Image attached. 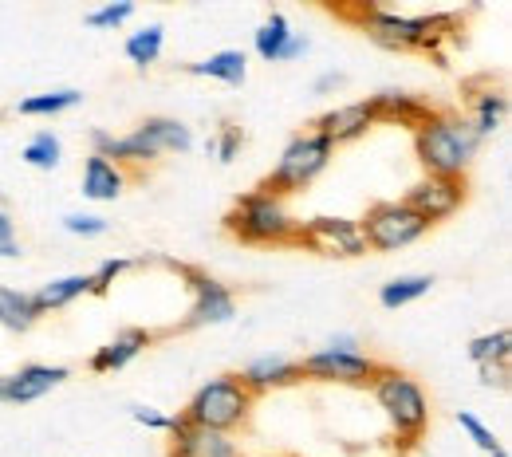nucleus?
Returning a JSON list of instances; mask_svg holds the SVG:
<instances>
[{
    "label": "nucleus",
    "instance_id": "40",
    "mask_svg": "<svg viewBox=\"0 0 512 457\" xmlns=\"http://www.w3.org/2000/svg\"><path fill=\"white\" fill-rule=\"evenodd\" d=\"M327 347H335V351H359V339L355 335H335Z\"/></svg>",
    "mask_w": 512,
    "mask_h": 457
},
{
    "label": "nucleus",
    "instance_id": "41",
    "mask_svg": "<svg viewBox=\"0 0 512 457\" xmlns=\"http://www.w3.org/2000/svg\"><path fill=\"white\" fill-rule=\"evenodd\" d=\"M260 457H284V454H260Z\"/></svg>",
    "mask_w": 512,
    "mask_h": 457
},
{
    "label": "nucleus",
    "instance_id": "23",
    "mask_svg": "<svg viewBox=\"0 0 512 457\" xmlns=\"http://www.w3.org/2000/svg\"><path fill=\"white\" fill-rule=\"evenodd\" d=\"M430 288H434L430 272H406V276H394V280H386L383 288H379V304H383L386 312H398V308L422 300Z\"/></svg>",
    "mask_w": 512,
    "mask_h": 457
},
{
    "label": "nucleus",
    "instance_id": "20",
    "mask_svg": "<svg viewBox=\"0 0 512 457\" xmlns=\"http://www.w3.org/2000/svg\"><path fill=\"white\" fill-rule=\"evenodd\" d=\"M79 296H91V276L87 272H71V276H56V280L40 284L32 292V304H36V312L44 320V316H56V312L71 308Z\"/></svg>",
    "mask_w": 512,
    "mask_h": 457
},
{
    "label": "nucleus",
    "instance_id": "27",
    "mask_svg": "<svg viewBox=\"0 0 512 457\" xmlns=\"http://www.w3.org/2000/svg\"><path fill=\"white\" fill-rule=\"evenodd\" d=\"M162 48H166V28H162V24H146V28L130 32L127 44H123L127 60L138 67V71L158 64V60H162Z\"/></svg>",
    "mask_w": 512,
    "mask_h": 457
},
{
    "label": "nucleus",
    "instance_id": "31",
    "mask_svg": "<svg viewBox=\"0 0 512 457\" xmlns=\"http://www.w3.org/2000/svg\"><path fill=\"white\" fill-rule=\"evenodd\" d=\"M457 426H461V430L469 434V442H473V446H477L481 454H489V457H509L505 442H501V438H497V434H493V430H489V426H485V422H481V418H477L473 410H457Z\"/></svg>",
    "mask_w": 512,
    "mask_h": 457
},
{
    "label": "nucleus",
    "instance_id": "11",
    "mask_svg": "<svg viewBox=\"0 0 512 457\" xmlns=\"http://www.w3.org/2000/svg\"><path fill=\"white\" fill-rule=\"evenodd\" d=\"M465 197H469V182H465V178H434V174H426L422 182H414V186L406 190L402 201L434 229V225L449 221V217L465 205Z\"/></svg>",
    "mask_w": 512,
    "mask_h": 457
},
{
    "label": "nucleus",
    "instance_id": "30",
    "mask_svg": "<svg viewBox=\"0 0 512 457\" xmlns=\"http://www.w3.org/2000/svg\"><path fill=\"white\" fill-rule=\"evenodd\" d=\"M146 261H150V257H107L95 272H87V276H91V296H107L127 272L146 268Z\"/></svg>",
    "mask_w": 512,
    "mask_h": 457
},
{
    "label": "nucleus",
    "instance_id": "33",
    "mask_svg": "<svg viewBox=\"0 0 512 457\" xmlns=\"http://www.w3.org/2000/svg\"><path fill=\"white\" fill-rule=\"evenodd\" d=\"M130 16H134V0H111V4H99V8H91L83 20H87V28H99V32H115V28H123Z\"/></svg>",
    "mask_w": 512,
    "mask_h": 457
},
{
    "label": "nucleus",
    "instance_id": "19",
    "mask_svg": "<svg viewBox=\"0 0 512 457\" xmlns=\"http://www.w3.org/2000/svg\"><path fill=\"white\" fill-rule=\"evenodd\" d=\"M505 115H509V95H505V87H493V83H489V87H481V91L469 95V115H465V123L473 127V134H477L481 142L501 131Z\"/></svg>",
    "mask_w": 512,
    "mask_h": 457
},
{
    "label": "nucleus",
    "instance_id": "25",
    "mask_svg": "<svg viewBox=\"0 0 512 457\" xmlns=\"http://www.w3.org/2000/svg\"><path fill=\"white\" fill-rule=\"evenodd\" d=\"M40 324V312L32 304V292H20V288H0V327L4 331H32Z\"/></svg>",
    "mask_w": 512,
    "mask_h": 457
},
{
    "label": "nucleus",
    "instance_id": "32",
    "mask_svg": "<svg viewBox=\"0 0 512 457\" xmlns=\"http://www.w3.org/2000/svg\"><path fill=\"white\" fill-rule=\"evenodd\" d=\"M205 150H209L221 166H229V162H237V158H241V150H245V131H241L237 123H221L217 134L205 142Z\"/></svg>",
    "mask_w": 512,
    "mask_h": 457
},
{
    "label": "nucleus",
    "instance_id": "22",
    "mask_svg": "<svg viewBox=\"0 0 512 457\" xmlns=\"http://www.w3.org/2000/svg\"><path fill=\"white\" fill-rule=\"evenodd\" d=\"M83 103V91L79 87H56V91H40V95H28L16 103V115L24 119H56L64 111H75Z\"/></svg>",
    "mask_w": 512,
    "mask_h": 457
},
{
    "label": "nucleus",
    "instance_id": "38",
    "mask_svg": "<svg viewBox=\"0 0 512 457\" xmlns=\"http://www.w3.org/2000/svg\"><path fill=\"white\" fill-rule=\"evenodd\" d=\"M339 87H347V75H343V71H323L320 79L312 83V95H331V91H339Z\"/></svg>",
    "mask_w": 512,
    "mask_h": 457
},
{
    "label": "nucleus",
    "instance_id": "21",
    "mask_svg": "<svg viewBox=\"0 0 512 457\" xmlns=\"http://www.w3.org/2000/svg\"><path fill=\"white\" fill-rule=\"evenodd\" d=\"M193 79H217V83H229V87H241L249 79V56L241 48H221L205 60H193L182 67Z\"/></svg>",
    "mask_w": 512,
    "mask_h": 457
},
{
    "label": "nucleus",
    "instance_id": "28",
    "mask_svg": "<svg viewBox=\"0 0 512 457\" xmlns=\"http://www.w3.org/2000/svg\"><path fill=\"white\" fill-rule=\"evenodd\" d=\"M142 127L150 131L154 146H158L162 154H186V150H193V131L182 123V119H170V115H150V119H142Z\"/></svg>",
    "mask_w": 512,
    "mask_h": 457
},
{
    "label": "nucleus",
    "instance_id": "39",
    "mask_svg": "<svg viewBox=\"0 0 512 457\" xmlns=\"http://www.w3.org/2000/svg\"><path fill=\"white\" fill-rule=\"evenodd\" d=\"M477 371H481L485 387H501V391L509 387V367H477Z\"/></svg>",
    "mask_w": 512,
    "mask_h": 457
},
{
    "label": "nucleus",
    "instance_id": "35",
    "mask_svg": "<svg viewBox=\"0 0 512 457\" xmlns=\"http://www.w3.org/2000/svg\"><path fill=\"white\" fill-rule=\"evenodd\" d=\"M24 257V245L16 237V221L8 209H0V261H20Z\"/></svg>",
    "mask_w": 512,
    "mask_h": 457
},
{
    "label": "nucleus",
    "instance_id": "26",
    "mask_svg": "<svg viewBox=\"0 0 512 457\" xmlns=\"http://www.w3.org/2000/svg\"><path fill=\"white\" fill-rule=\"evenodd\" d=\"M288 36H292L288 16H284V12H268V16L260 20V28L253 32V52L264 64H280V52H284Z\"/></svg>",
    "mask_w": 512,
    "mask_h": 457
},
{
    "label": "nucleus",
    "instance_id": "3",
    "mask_svg": "<svg viewBox=\"0 0 512 457\" xmlns=\"http://www.w3.org/2000/svg\"><path fill=\"white\" fill-rule=\"evenodd\" d=\"M154 264H162L166 272H174L182 280V288L190 292V304H186V316L178 324L154 331L158 339H170V335H186V331H201V327H221L237 320V292L229 284H221L217 276H209L205 268L186 261H170V257H154Z\"/></svg>",
    "mask_w": 512,
    "mask_h": 457
},
{
    "label": "nucleus",
    "instance_id": "15",
    "mask_svg": "<svg viewBox=\"0 0 512 457\" xmlns=\"http://www.w3.org/2000/svg\"><path fill=\"white\" fill-rule=\"evenodd\" d=\"M170 457H245L233 434H217L205 426H193L186 418H174L170 426Z\"/></svg>",
    "mask_w": 512,
    "mask_h": 457
},
{
    "label": "nucleus",
    "instance_id": "16",
    "mask_svg": "<svg viewBox=\"0 0 512 457\" xmlns=\"http://www.w3.org/2000/svg\"><path fill=\"white\" fill-rule=\"evenodd\" d=\"M371 111H375V123H394V127H406V131H418L426 119H430V103L414 91H402V87H383L375 91L371 99Z\"/></svg>",
    "mask_w": 512,
    "mask_h": 457
},
{
    "label": "nucleus",
    "instance_id": "1",
    "mask_svg": "<svg viewBox=\"0 0 512 457\" xmlns=\"http://www.w3.org/2000/svg\"><path fill=\"white\" fill-rule=\"evenodd\" d=\"M343 20H351L375 48L383 52H422L434 56L438 67H446L442 44H453L461 32V12H422L406 16L383 4H355V8H331Z\"/></svg>",
    "mask_w": 512,
    "mask_h": 457
},
{
    "label": "nucleus",
    "instance_id": "10",
    "mask_svg": "<svg viewBox=\"0 0 512 457\" xmlns=\"http://www.w3.org/2000/svg\"><path fill=\"white\" fill-rule=\"evenodd\" d=\"M296 249H312L320 257L331 261H355V257H367V241H363V229L355 217H308L300 221V233H296Z\"/></svg>",
    "mask_w": 512,
    "mask_h": 457
},
{
    "label": "nucleus",
    "instance_id": "9",
    "mask_svg": "<svg viewBox=\"0 0 512 457\" xmlns=\"http://www.w3.org/2000/svg\"><path fill=\"white\" fill-rule=\"evenodd\" d=\"M300 363V379H312V383H331V387H359V391H371L375 375L383 371V363L367 351H335V347H320Z\"/></svg>",
    "mask_w": 512,
    "mask_h": 457
},
{
    "label": "nucleus",
    "instance_id": "12",
    "mask_svg": "<svg viewBox=\"0 0 512 457\" xmlns=\"http://www.w3.org/2000/svg\"><path fill=\"white\" fill-rule=\"evenodd\" d=\"M67 379H71V367H64V363H24L20 371L0 375V402H12V406L36 402L56 387H64Z\"/></svg>",
    "mask_w": 512,
    "mask_h": 457
},
{
    "label": "nucleus",
    "instance_id": "4",
    "mask_svg": "<svg viewBox=\"0 0 512 457\" xmlns=\"http://www.w3.org/2000/svg\"><path fill=\"white\" fill-rule=\"evenodd\" d=\"M225 229L229 237H237L241 245H296L300 221L292 217L288 201L268 190H249L233 201V209L225 213Z\"/></svg>",
    "mask_w": 512,
    "mask_h": 457
},
{
    "label": "nucleus",
    "instance_id": "36",
    "mask_svg": "<svg viewBox=\"0 0 512 457\" xmlns=\"http://www.w3.org/2000/svg\"><path fill=\"white\" fill-rule=\"evenodd\" d=\"M130 418H134L138 426H146V430L170 434V426H174L178 414H166V410H154V406H130Z\"/></svg>",
    "mask_w": 512,
    "mask_h": 457
},
{
    "label": "nucleus",
    "instance_id": "29",
    "mask_svg": "<svg viewBox=\"0 0 512 457\" xmlns=\"http://www.w3.org/2000/svg\"><path fill=\"white\" fill-rule=\"evenodd\" d=\"M20 158H24V166H32V170H56V166L64 162V142H60V134L36 131L24 142Z\"/></svg>",
    "mask_w": 512,
    "mask_h": 457
},
{
    "label": "nucleus",
    "instance_id": "17",
    "mask_svg": "<svg viewBox=\"0 0 512 457\" xmlns=\"http://www.w3.org/2000/svg\"><path fill=\"white\" fill-rule=\"evenodd\" d=\"M237 379L245 383V391L253 394V398L272 394V391H288V387L304 383V379H300V363L288 359V355H260L249 367L237 371Z\"/></svg>",
    "mask_w": 512,
    "mask_h": 457
},
{
    "label": "nucleus",
    "instance_id": "7",
    "mask_svg": "<svg viewBox=\"0 0 512 457\" xmlns=\"http://www.w3.org/2000/svg\"><path fill=\"white\" fill-rule=\"evenodd\" d=\"M331 158H335V146L320 131L304 127V131H296L288 138V146L280 150V158H276L272 174L260 182V190L284 197V201L292 194H304L323 170L331 166Z\"/></svg>",
    "mask_w": 512,
    "mask_h": 457
},
{
    "label": "nucleus",
    "instance_id": "14",
    "mask_svg": "<svg viewBox=\"0 0 512 457\" xmlns=\"http://www.w3.org/2000/svg\"><path fill=\"white\" fill-rule=\"evenodd\" d=\"M154 343H158L154 327H123V331H115V339H107L103 347L91 351L87 371H91V375H115V371L130 367V363H134L146 347H154Z\"/></svg>",
    "mask_w": 512,
    "mask_h": 457
},
{
    "label": "nucleus",
    "instance_id": "34",
    "mask_svg": "<svg viewBox=\"0 0 512 457\" xmlns=\"http://www.w3.org/2000/svg\"><path fill=\"white\" fill-rule=\"evenodd\" d=\"M64 233L71 237H103L111 225H107V217H99V213H64Z\"/></svg>",
    "mask_w": 512,
    "mask_h": 457
},
{
    "label": "nucleus",
    "instance_id": "5",
    "mask_svg": "<svg viewBox=\"0 0 512 457\" xmlns=\"http://www.w3.org/2000/svg\"><path fill=\"white\" fill-rule=\"evenodd\" d=\"M371 394H375L379 410L386 414L394 438L410 450V446L426 434V426H430V398H426V391H422V383L410 379L406 371L386 367L383 363V371H379L375 383H371Z\"/></svg>",
    "mask_w": 512,
    "mask_h": 457
},
{
    "label": "nucleus",
    "instance_id": "13",
    "mask_svg": "<svg viewBox=\"0 0 512 457\" xmlns=\"http://www.w3.org/2000/svg\"><path fill=\"white\" fill-rule=\"evenodd\" d=\"M308 127H312V131H320L323 138L339 150V146L359 142L363 134L375 127V111H371V103H367V99H355V103H339V107H331V111L316 115Z\"/></svg>",
    "mask_w": 512,
    "mask_h": 457
},
{
    "label": "nucleus",
    "instance_id": "6",
    "mask_svg": "<svg viewBox=\"0 0 512 457\" xmlns=\"http://www.w3.org/2000/svg\"><path fill=\"white\" fill-rule=\"evenodd\" d=\"M253 406L256 398L245 391V383L237 375H217L190 394V402L178 418H186L193 426H205V430H217V434H237L249 426Z\"/></svg>",
    "mask_w": 512,
    "mask_h": 457
},
{
    "label": "nucleus",
    "instance_id": "24",
    "mask_svg": "<svg viewBox=\"0 0 512 457\" xmlns=\"http://www.w3.org/2000/svg\"><path fill=\"white\" fill-rule=\"evenodd\" d=\"M469 363L473 367H509L512 355V331L509 327H497V331H485V335H473L469 347H465Z\"/></svg>",
    "mask_w": 512,
    "mask_h": 457
},
{
    "label": "nucleus",
    "instance_id": "37",
    "mask_svg": "<svg viewBox=\"0 0 512 457\" xmlns=\"http://www.w3.org/2000/svg\"><path fill=\"white\" fill-rule=\"evenodd\" d=\"M308 52H312V40H308L304 32H292L288 44H284V52H280V64H292V60H300V56H308Z\"/></svg>",
    "mask_w": 512,
    "mask_h": 457
},
{
    "label": "nucleus",
    "instance_id": "18",
    "mask_svg": "<svg viewBox=\"0 0 512 457\" xmlns=\"http://www.w3.org/2000/svg\"><path fill=\"white\" fill-rule=\"evenodd\" d=\"M127 186H130L127 170H119L115 162H107L99 154H87L83 178H79V194L87 197V201H115V197H123Z\"/></svg>",
    "mask_w": 512,
    "mask_h": 457
},
{
    "label": "nucleus",
    "instance_id": "8",
    "mask_svg": "<svg viewBox=\"0 0 512 457\" xmlns=\"http://www.w3.org/2000/svg\"><path fill=\"white\" fill-rule=\"evenodd\" d=\"M367 253H398L410 249L414 241H422L430 233V225L406 205V201H375L367 205V213L359 217Z\"/></svg>",
    "mask_w": 512,
    "mask_h": 457
},
{
    "label": "nucleus",
    "instance_id": "2",
    "mask_svg": "<svg viewBox=\"0 0 512 457\" xmlns=\"http://www.w3.org/2000/svg\"><path fill=\"white\" fill-rule=\"evenodd\" d=\"M481 154V138L457 111H430V119L414 131V158L434 178H465L473 158Z\"/></svg>",
    "mask_w": 512,
    "mask_h": 457
}]
</instances>
